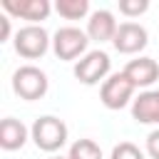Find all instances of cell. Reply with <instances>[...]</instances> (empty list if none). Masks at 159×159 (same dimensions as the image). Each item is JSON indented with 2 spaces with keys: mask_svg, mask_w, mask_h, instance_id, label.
Returning <instances> with one entry per match:
<instances>
[{
  "mask_svg": "<svg viewBox=\"0 0 159 159\" xmlns=\"http://www.w3.org/2000/svg\"><path fill=\"white\" fill-rule=\"evenodd\" d=\"M30 137L35 142L37 149L42 152H57L67 144V124L60 119V117H52V114H45V117H37L30 127Z\"/></svg>",
  "mask_w": 159,
  "mask_h": 159,
  "instance_id": "6da1fadb",
  "label": "cell"
},
{
  "mask_svg": "<svg viewBox=\"0 0 159 159\" xmlns=\"http://www.w3.org/2000/svg\"><path fill=\"white\" fill-rule=\"evenodd\" d=\"M47 87H50L47 75L40 67H35V65H22L12 75V89H15V94L22 97V99H27V102H35V99L45 97Z\"/></svg>",
  "mask_w": 159,
  "mask_h": 159,
  "instance_id": "7a4b0ae2",
  "label": "cell"
},
{
  "mask_svg": "<svg viewBox=\"0 0 159 159\" xmlns=\"http://www.w3.org/2000/svg\"><path fill=\"white\" fill-rule=\"evenodd\" d=\"M50 35L42 25H25L15 32V52L25 60H37L50 50Z\"/></svg>",
  "mask_w": 159,
  "mask_h": 159,
  "instance_id": "3957f363",
  "label": "cell"
},
{
  "mask_svg": "<svg viewBox=\"0 0 159 159\" xmlns=\"http://www.w3.org/2000/svg\"><path fill=\"white\" fill-rule=\"evenodd\" d=\"M109 70H112V60L102 50H89L84 57H80L75 62V77L82 84H99V82H104L109 77Z\"/></svg>",
  "mask_w": 159,
  "mask_h": 159,
  "instance_id": "277c9868",
  "label": "cell"
},
{
  "mask_svg": "<svg viewBox=\"0 0 159 159\" xmlns=\"http://www.w3.org/2000/svg\"><path fill=\"white\" fill-rule=\"evenodd\" d=\"M87 45H89V37L84 30L80 27H60L52 37V50L60 60H77V57H84L87 55Z\"/></svg>",
  "mask_w": 159,
  "mask_h": 159,
  "instance_id": "5b68a950",
  "label": "cell"
},
{
  "mask_svg": "<svg viewBox=\"0 0 159 159\" xmlns=\"http://www.w3.org/2000/svg\"><path fill=\"white\" fill-rule=\"evenodd\" d=\"M134 84L132 80L124 75V72H114L109 75L104 82H102V89H99V99L107 109H122L129 104L132 94H134Z\"/></svg>",
  "mask_w": 159,
  "mask_h": 159,
  "instance_id": "8992f818",
  "label": "cell"
},
{
  "mask_svg": "<svg viewBox=\"0 0 159 159\" xmlns=\"http://www.w3.org/2000/svg\"><path fill=\"white\" fill-rule=\"evenodd\" d=\"M149 42V35H147V27L139 25V22H122L117 27V35L112 40L114 50L122 52V55H137L147 47Z\"/></svg>",
  "mask_w": 159,
  "mask_h": 159,
  "instance_id": "52a82bcc",
  "label": "cell"
},
{
  "mask_svg": "<svg viewBox=\"0 0 159 159\" xmlns=\"http://www.w3.org/2000/svg\"><path fill=\"white\" fill-rule=\"evenodd\" d=\"M0 7L10 17L30 20V25H37V20H47V15L52 10L50 0H2Z\"/></svg>",
  "mask_w": 159,
  "mask_h": 159,
  "instance_id": "ba28073f",
  "label": "cell"
},
{
  "mask_svg": "<svg viewBox=\"0 0 159 159\" xmlns=\"http://www.w3.org/2000/svg\"><path fill=\"white\" fill-rule=\"evenodd\" d=\"M134 87H149L159 80V62L152 60V57H137V60H129L122 70Z\"/></svg>",
  "mask_w": 159,
  "mask_h": 159,
  "instance_id": "9c48e42d",
  "label": "cell"
},
{
  "mask_svg": "<svg viewBox=\"0 0 159 159\" xmlns=\"http://www.w3.org/2000/svg\"><path fill=\"white\" fill-rule=\"evenodd\" d=\"M117 20L109 10H94L87 20V37L94 40V42H107V40H114L117 35Z\"/></svg>",
  "mask_w": 159,
  "mask_h": 159,
  "instance_id": "30bf717a",
  "label": "cell"
},
{
  "mask_svg": "<svg viewBox=\"0 0 159 159\" xmlns=\"http://www.w3.org/2000/svg\"><path fill=\"white\" fill-rule=\"evenodd\" d=\"M132 117L139 124H159V89H147L132 102Z\"/></svg>",
  "mask_w": 159,
  "mask_h": 159,
  "instance_id": "8fae6325",
  "label": "cell"
},
{
  "mask_svg": "<svg viewBox=\"0 0 159 159\" xmlns=\"http://www.w3.org/2000/svg\"><path fill=\"white\" fill-rule=\"evenodd\" d=\"M27 127L15 119V117H5L0 122V147L5 152H15V149H22L25 142H27Z\"/></svg>",
  "mask_w": 159,
  "mask_h": 159,
  "instance_id": "7c38bea8",
  "label": "cell"
},
{
  "mask_svg": "<svg viewBox=\"0 0 159 159\" xmlns=\"http://www.w3.org/2000/svg\"><path fill=\"white\" fill-rule=\"evenodd\" d=\"M55 10L65 20H82L89 12V0H57Z\"/></svg>",
  "mask_w": 159,
  "mask_h": 159,
  "instance_id": "4fadbf2b",
  "label": "cell"
},
{
  "mask_svg": "<svg viewBox=\"0 0 159 159\" xmlns=\"http://www.w3.org/2000/svg\"><path fill=\"white\" fill-rule=\"evenodd\" d=\"M67 157L70 159H102V149L92 139H77L70 147V154Z\"/></svg>",
  "mask_w": 159,
  "mask_h": 159,
  "instance_id": "5bb4252c",
  "label": "cell"
},
{
  "mask_svg": "<svg viewBox=\"0 0 159 159\" xmlns=\"http://www.w3.org/2000/svg\"><path fill=\"white\" fill-rule=\"evenodd\" d=\"M109 159H144L142 149L132 142H119L114 149H112V157Z\"/></svg>",
  "mask_w": 159,
  "mask_h": 159,
  "instance_id": "9a60e30c",
  "label": "cell"
},
{
  "mask_svg": "<svg viewBox=\"0 0 159 159\" xmlns=\"http://www.w3.org/2000/svg\"><path fill=\"white\" fill-rule=\"evenodd\" d=\"M149 10V0H119V12L124 17H139Z\"/></svg>",
  "mask_w": 159,
  "mask_h": 159,
  "instance_id": "2e32d148",
  "label": "cell"
},
{
  "mask_svg": "<svg viewBox=\"0 0 159 159\" xmlns=\"http://www.w3.org/2000/svg\"><path fill=\"white\" fill-rule=\"evenodd\" d=\"M147 154L152 159H159V129H154L149 137H147Z\"/></svg>",
  "mask_w": 159,
  "mask_h": 159,
  "instance_id": "e0dca14e",
  "label": "cell"
},
{
  "mask_svg": "<svg viewBox=\"0 0 159 159\" xmlns=\"http://www.w3.org/2000/svg\"><path fill=\"white\" fill-rule=\"evenodd\" d=\"M10 37V15H0V42H7Z\"/></svg>",
  "mask_w": 159,
  "mask_h": 159,
  "instance_id": "ac0fdd59",
  "label": "cell"
},
{
  "mask_svg": "<svg viewBox=\"0 0 159 159\" xmlns=\"http://www.w3.org/2000/svg\"><path fill=\"white\" fill-rule=\"evenodd\" d=\"M52 159H70V157H52Z\"/></svg>",
  "mask_w": 159,
  "mask_h": 159,
  "instance_id": "d6986e66",
  "label": "cell"
}]
</instances>
